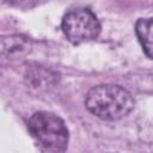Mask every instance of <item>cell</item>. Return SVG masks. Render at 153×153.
I'll return each mask as SVG.
<instances>
[{"label": "cell", "instance_id": "obj_1", "mask_svg": "<svg viewBox=\"0 0 153 153\" xmlns=\"http://www.w3.org/2000/svg\"><path fill=\"white\" fill-rule=\"evenodd\" d=\"M90 112L105 121H117L127 116L135 105L130 92L120 85H98L92 87L85 98Z\"/></svg>", "mask_w": 153, "mask_h": 153}, {"label": "cell", "instance_id": "obj_2", "mask_svg": "<svg viewBox=\"0 0 153 153\" xmlns=\"http://www.w3.org/2000/svg\"><path fill=\"white\" fill-rule=\"evenodd\" d=\"M37 145L49 153H63L68 147V128L62 118L48 111L35 112L27 122Z\"/></svg>", "mask_w": 153, "mask_h": 153}, {"label": "cell", "instance_id": "obj_3", "mask_svg": "<svg viewBox=\"0 0 153 153\" xmlns=\"http://www.w3.org/2000/svg\"><path fill=\"white\" fill-rule=\"evenodd\" d=\"M67 39L74 44L92 41L100 32V23L97 16L87 7H76L68 11L61 23Z\"/></svg>", "mask_w": 153, "mask_h": 153}, {"label": "cell", "instance_id": "obj_4", "mask_svg": "<svg viewBox=\"0 0 153 153\" xmlns=\"http://www.w3.org/2000/svg\"><path fill=\"white\" fill-rule=\"evenodd\" d=\"M135 32L145 54L153 59V17L140 18L135 24Z\"/></svg>", "mask_w": 153, "mask_h": 153}]
</instances>
